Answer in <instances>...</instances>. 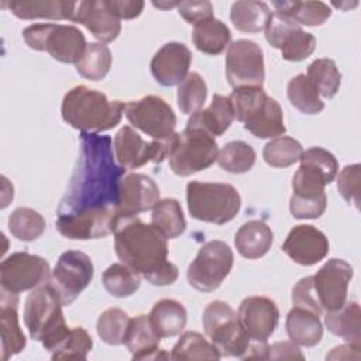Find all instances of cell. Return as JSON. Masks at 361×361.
Instances as JSON below:
<instances>
[{
	"mask_svg": "<svg viewBox=\"0 0 361 361\" xmlns=\"http://www.w3.org/2000/svg\"><path fill=\"white\" fill-rule=\"evenodd\" d=\"M111 138L80 131V149L68 189L58 206V217L117 209L126 168L114 161Z\"/></svg>",
	"mask_w": 361,
	"mask_h": 361,
	"instance_id": "6da1fadb",
	"label": "cell"
},
{
	"mask_svg": "<svg viewBox=\"0 0 361 361\" xmlns=\"http://www.w3.org/2000/svg\"><path fill=\"white\" fill-rule=\"evenodd\" d=\"M114 250L124 265L152 285H172L178 279V267L168 259L166 238L152 224L137 217L121 220L114 230Z\"/></svg>",
	"mask_w": 361,
	"mask_h": 361,
	"instance_id": "7a4b0ae2",
	"label": "cell"
},
{
	"mask_svg": "<svg viewBox=\"0 0 361 361\" xmlns=\"http://www.w3.org/2000/svg\"><path fill=\"white\" fill-rule=\"evenodd\" d=\"M124 109V102L109 100L104 93L79 85L63 96L61 114L65 123L79 131L102 133L120 123Z\"/></svg>",
	"mask_w": 361,
	"mask_h": 361,
	"instance_id": "3957f363",
	"label": "cell"
},
{
	"mask_svg": "<svg viewBox=\"0 0 361 361\" xmlns=\"http://www.w3.org/2000/svg\"><path fill=\"white\" fill-rule=\"evenodd\" d=\"M234 118L257 138H275L285 134L283 113L279 103L262 87L234 89L230 96Z\"/></svg>",
	"mask_w": 361,
	"mask_h": 361,
	"instance_id": "277c9868",
	"label": "cell"
},
{
	"mask_svg": "<svg viewBox=\"0 0 361 361\" xmlns=\"http://www.w3.org/2000/svg\"><path fill=\"white\" fill-rule=\"evenodd\" d=\"M62 302L51 285L47 282L32 289L24 303V324L32 340L41 341L49 351L52 345L68 331Z\"/></svg>",
	"mask_w": 361,
	"mask_h": 361,
	"instance_id": "5b68a950",
	"label": "cell"
},
{
	"mask_svg": "<svg viewBox=\"0 0 361 361\" xmlns=\"http://www.w3.org/2000/svg\"><path fill=\"white\" fill-rule=\"evenodd\" d=\"M189 214L200 221L224 224L231 221L241 207V196L230 183L192 180L186 185Z\"/></svg>",
	"mask_w": 361,
	"mask_h": 361,
	"instance_id": "8992f818",
	"label": "cell"
},
{
	"mask_svg": "<svg viewBox=\"0 0 361 361\" xmlns=\"http://www.w3.org/2000/svg\"><path fill=\"white\" fill-rule=\"evenodd\" d=\"M219 145L212 134L200 127L188 126L175 133L168 154L169 166L178 176H189L209 168L217 161Z\"/></svg>",
	"mask_w": 361,
	"mask_h": 361,
	"instance_id": "52a82bcc",
	"label": "cell"
},
{
	"mask_svg": "<svg viewBox=\"0 0 361 361\" xmlns=\"http://www.w3.org/2000/svg\"><path fill=\"white\" fill-rule=\"evenodd\" d=\"M25 44L34 51H45L62 63H75L86 49L83 32L75 25L32 24L23 31Z\"/></svg>",
	"mask_w": 361,
	"mask_h": 361,
	"instance_id": "ba28073f",
	"label": "cell"
},
{
	"mask_svg": "<svg viewBox=\"0 0 361 361\" xmlns=\"http://www.w3.org/2000/svg\"><path fill=\"white\" fill-rule=\"evenodd\" d=\"M203 329L220 357H238L245 354L250 338L244 333L237 312L223 300H214L203 310Z\"/></svg>",
	"mask_w": 361,
	"mask_h": 361,
	"instance_id": "9c48e42d",
	"label": "cell"
},
{
	"mask_svg": "<svg viewBox=\"0 0 361 361\" xmlns=\"http://www.w3.org/2000/svg\"><path fill=\"white\" fill-rule=\"evenodd\" d=\"M234 254L228 244L221 240H212L200 247L190 262L186 278L190 286L200 292L216 290L233 268Z\"/></svg>",
	"mask_w": 361,
	"mask_h": 361,
	"instance_id": "30bf717a",
	"label": "cell"
},
{
	"mask_svg": "<svg viewBox=\"0 0 361 361\" xmlns=\"http://www.w3.org/2000/svg\"><path fill=\"white\" fill-rule=\"evenodd\" d=\"M331 180L312 165L302 164L292 179L293 193L289 202L290 214L295 219H319L327 206L324 186Z\"/></svg>",
	"mask_w": 361,
	"mask_h": 361,
	"instance_id": "8fae6325",
	"label": "cell"
},
{
	"mask_svg": "<svg viewBox=\"0 0 361 361\" xmlns=\"http://www.w3.org/2000/svg\"><path fill=\"white\" fill-rule=\"evenodd\" d=\"M51 281L49 264L39 255L30 252H14L0 264L1 290L20 295L32 290Z\"/></svg>",
	"mask_w": 361,
	"mask_h": 361,
	"instance_id": "7c38bea8",
	"label": "cell"
},
{
	"mask_svg": "<svg viewBox=\"0 0 361 361\" xmlns=\"http://www.w3.org/2000/svg\"><path fill=\"white\" fill-rule=\"evenodd\" d=\"M226 78L233 89L262 87L265 79L264 54L250 39H238L227 47Z\"/></svg>",
	"mask_w": 361,
	"mask_h": 361,
	"instance_id": "4fadbf2b",
	"label": "cell"
},
{
	"mask_svg": "<svg viewBox=\"0 0 361 361\" xmlns=\"http://www.w3.org/2000/svg\"><path fill=\"white\" fill-rule=\"evenodd\" d=\"M124 114L131 126L158 141H166L175 134L176 116L161 97L148 94L126 103Z\"/></svg>",
	"mask_w": 361,
	"mask_h": 361,
	"instance_id": "5bb4252c",
	"label": "cell"
},
{
	"mask_svg": "<svg viewBox=\"0 0 361 361\" xmlns=\"http://www.w3.org/2000/svg\"><path fill=\"white\" fill-rule=\"evenodd\" d=\"M94 275L90 257L78 250H69L59 255L51 275V285L58 292L63 306H69L87 288Z\"/></svg>",
	"mask_w": 361,
	"mask_h": 361,
	"instance_id": "9a60e30c",
	"label": "cell"
},
{
	"mask_svg": "<svg viewBox=\"0 0 361 361\" xmlns=\"http://www.w3.org/2000/svg\"><path fill=\"white\" fill-rule=\"evenodd\" d=\"M172 137L166 141L154 140L147 142L131 126H124L118 130L113 141L114 157L118 165L126 169H137L149 161L161 164L168 158Z\"/></svg>",
	"mask_w": 361,
	"mask_h": 361,
	"instance_id": "2e32d148",
	"label": "cell"
},
{
	"mask_svg": "<svg viewBox=\"0 0 361 361\" xmlns=\"http://www.w3.org/2000/svg\"><path fill=\"white\" fill-rule=\"evenodd\" d=\"M265 39L274 48L281 49L282 58L290 62H300L316 49V38L293 21L272 13L267 25Z\"/></svg>",
	"mask_w": 361,
	"mask_h": 361,
	"instance_id": "e0dca14e",
	"label": "cell"
},
{
	"mask_svg": "<svg viewBox=\"0 0 361 361\" xmlns=\"http://www.w3.org/2000/svg\"><path fill=\"white\" fill-rule=\"evenodd\" d=\"M313 276V288L323 312L340 309L347 302L353 267L340 258L329 259Z\"/></svg>",
	"mask_w": 361,
	"mask_h": 361,
	"instance_id": "ac0fdd59",
	"label": "cell"
},
{
	"mask_svg": "<svg viewBox=\"0 0 361 361\" xmlns=\"http://www.w3.org/2000/svg\"><path fill=\"white\" fill-rule=\"evenodd\" d=\"M240 324L250 341L267 343L279 322V309L265 296H248L238 307Z\"/></svg>",
	"mask_w": 361,
	"mask_h": 361,
	"instance_id": "d6986e66",
	"label": "cell"
},
{
	"mask_svg": "<svg viewBox=\"0 0 361 361\" xmlns=\"http://www.w3.org/2000/svg\"><path fill=\"white\" fill-rule=\"evenodd\" d=\"M159 202V188L152 178L142 173L124 175L120 183L117 214L120 221L154 209Z\"/></svg>",
	"mask_w": 361,
	"mask_h": 361,
	"instance_id": "ffe728a7",
	"label": "cell"
},
{
	"mask_svg": "<svg viewBox=\"0 0 361 361\" xmlns=\"http://www.w3.org/2000/svg\"><path fill=\"white\" fill-rule=\"evenodd\" d=\"M120 219L117 209L86 212L71 217H56V230L71 240L103 238L114 233Z\"/></svg>",
	"mask_w": 361,
	"mask_h": 361,
	"instance_id": "44dd1931",
	"label": "cell"
},
{
	"mask_svg": "<svg viewBox=\"0 0 361 361\" xmlns=\"http://www.w3.org/2000/svg\"><path fill=\"white\" fill-rule=\"evenodd\" d=\"M329 240L312 224L295 226L282 244V251L296 264L310 267L329 254Z\"/></svg>",
	"mask_w": 361,
	"mask_h": 361,
	"instance_id": "7402d4cb",
	"label": "cell"
},
{
	"mask_svg": "<svg viewBox=\"0 0 361 361\" xmlns=\"http://www.w3.org/2000/svg\"><path fill=\"white\" fill-rule=\"evenodd\" d=\"M72 21L86 27L102 44L114 41L120 31V18L109 7L107 0H85L78 3Z\"/></svg>",
	"mask_w": 361,
	"mask_h": 361,
	"instance_id": "603a6c76",
	"label": "cell"
},
{
	"mask_svg": "<svg viewBox=\"0 0 361 361\" xmlns=\"http://www.w3.org/2000/svg\"><path fill=\"white\" fill-rule=\"evenodd\" d=\"M190 49L182 42L162 45L151 59V73L162 86L179 85L189 73Z\"/></svg>",
	"mask_w": 361,
	"mask_h": 361,
	"instance_id": "cb8c5ba5",
	"label": "cell"
},
{
	"mask_svg": "<svg viewBox=\"0 0 361 361\" xmlns=\"http://www.w3.org/2000/svg\"><path fill=\"white\" fill-rule=\"evenodd\" d=\"M159 341L161 337L154 331L147 314H138L130 320L124 344L131 353L133 360L169 358V354L159 348Z\"/></svg>",
	"mask_w": 361,
	"mask_h": 361,
	"instance_id": "d4e9b609",
	"label": "cell"
},
{
	"mask_svg": "<svg viewBox=\"0 0 361 361\" xmlns=\"http://www.w3.org/2000/svg\"><path fill=\"white\" fill-rule=\"evenodd\" d=\"M78 3L63 0H3L1 7L8 8L21 20H71Z\"/></svg>",
	"mask_w": 361,
	"mask_h": 361,
	"instance_id": "484cf974",
	"label": "cell"
},
{
	"mask_svg": "<svg viewBox=\"0 0 361 361\" xmlns=\"http://www.w3.org/2000/svg\"><path fill=\"white\" fill-rule=\"evenodd\" d=\"M18 296L1 290L0 300V334H1V360L7 361L21 353L27 344L25 336L18 323L17 313Z\"/></svg>",
	"mask_w": 361,
	"mask_h": 361,
	"instance_id": "4316f807",
	"label": "cell"
},
{
	"mask_svg": "<svg viewBox=\"0 0 361 361\" xmlns=\"http://www.w3.org/2000/svg\"><path fill=\"white\" fill-rule=\"evenodd\" d=\"M289 340L302 347H313L322 341L323 326L319 314L303 307L293 306L285 322Z\"/></svg>",
	"mask_w": 361,
	"mask_h": 361,
	"instance_id": "83f0119b",
	"label": "cell"
},
{
	"mask_svg": "<svg viewBox=\"0 0 361 361\" xmlns=\"http://www.w3.org/2000/svg\"><path fill=\"white\" fill-rule=\"evenodd\" d=\"M274 241L271 227L262 220H250L244 223L235 233L234 244L241 257L258 259L264 257Z\"/></svg>",
	"mask_w": 361,
	"mask_h": 361,
	"instance_id": "f1b7e54d",
	"label": "cell"
},
{
	"mask_svg": "<svg viewBox=\"0 0 361 361\" xmlns=\"http://www.w3.org/2000/svg\"><path fill=\"white\" fill-rule=\"evenodd\" d=\"M234 120V111L228 96L214 94L210 106L190 116L188 126L200 127L213 137H220L228 130Z\"/></svg>",
	"mask_w": 361,
	"mask_h": 361,
	"instance_id": "f546056e",
	"label": "cell"
},
{
	"mask_svg": "<svg viewBox=\"0 0 361 361\" xmlns=\"http://www.w3.org/2000/svg\"><path fill=\"white\" fill-rule=\"evenodd\" d=\"M324 324L334 336L350 344L361 345V310L358 302H345L340 309L326 312Z\"/></svg>",
	"mask_w": 361,
	"mask_h": 361,
	"instance_id": "4dcf8cb0",
	"label": "cell"
},
{
	"mask_svg": "<svg viewBox=\"0 0 361 361\" xmlns=\"http://www.w3.org/2000/svg\"><path fill=\"white\" fill-rule=\"evenodd\" d=\"M148 317L154 331L161 338H165L178 336L185 329L188 313L180 302L162 299L152 306Z\"/></svg>",
	"mask_w": 361,
	"mask_h": 361,
	"instance_id": "1f68e13d",
	"label": "cell"
},
{
	"mask_svg": "<svg viewBox=\"0 0 361 361\" xmlns=\"http://www.w3.org/2000/svg\"><path fill=\"white\" fill-rule=\"evenodd\" d=\"M275 14L282 16L298 25L317 27L327 21L331 8L323 1H274Z\"/></svg>",
	"mask_w": 361,
	"mask_h": 361,
	"instance_id": "d6a6232c",
	"label": "cell"
},
{
	"mask_svg": "<svg viewBox=\"0 0 361 361\" xmlns=\"http://www.w3.org/2000/svg\"><path fill=\"white\" fill-rule=\"evenodd\" d=\"M231 39L230 28L219 18L210 17L193 25L192 41L195 47L207 55H219L228 45Z\"/></svg>",
	"mask_w": 361,
	"mask_h": 361,
	"instance_id": "836d02e7",
	"label": "cell"
},
{
	"mask_svg": "<svg viewBox=\"0 0 361 361\" xmlns=\"http://www.w3.org/2000/svg\"><path fill=\"white\" fill-rule=\"evenodd\" d=\"M272 17V11L264 1H235L230 10L233 25L243 32L264 31Z\"/></svg>",
	"mask_w": 361,
	"mask_h": 361,
	"instance_id": "e575fe53",
	"label": "cell"
},
{
	"mask_svg": "<svg viewBox=\"0 0 361 361\" xmlns=\"http://www.w3.org/2000/svg\"><path fill=\"white\" fill-rule=\"evenodd\" d=\"M151 224L168 240L176 238L186 230V220L176 199L159 200L151 214Z\"/></svg>",
	"mask_w": 361,
	"mask_h": 361,
	"instance_id": "d590c367",
	"label": "cell"
},
{
	"mask_svg": "<svg viewBox=\"0 0 361 361\" xmlns=\"http://www.w3.org/2000/svg\"><path fill=\"white\" fill-rule=\"evenodd\" d=\"M93 347L90 334L83 327H72L48 351L52 360H86Z\"/></svg>",
	"mask_w": 361,
	"mask_h": 361,
	"instance_id": "8d00e7d4",
	"label": "cell"
},
{
	"mask_svg": "<svg viewBox=\"0 0 361 361\" xmlns=\"http://www.w3.org/2000/svg\"><path fill=\"white\" fill-rule=\"evenodd\" d=\"M75 66L76 72L85 79L102 80L111 68V52L106 44L90 42Z\"/></svg>",
	"mask_w": 361,
	"mask_h": 361,
	"instance_id": "74e56055",
	"label": "cell"
},
{
	"mask_svg": "<svg viewBox=\"0 0 361 361\" xmlns=\"http://www.w3.org/2000/svg\"><path fill=\"white\" fill-rule=\"evenodd\" d=\"M307 80L317 90L319 96L331 99L337 94L341 83V73L333 59L319 58L307 66Z\"/></svg>",
	"mask_w": 361,
	"mask_h": 361,
	"instance_id": "f35d334b",
	"label": "cell"
},
{
	"mask_svg": "<svg viewBox=\"0 0 361 361\" xmlns=\"http://www.w3.org/2000/svg\"><path fill=\"white\" fill-rule=\"evenodd\" d=\"M171 360L185 361V360H219L220 354L217 348L207 341L197 331H185L178 343L173 345Z\"/></svg>",
	"mask_w": 361,
	"mask_h": 361,
	"instance_id": "ab89813d",
	"label": "cell"
},
{
	"mask_svg": "<svg viewBox=\"0 0 361 361\" xmlns=\"http://www.w3.org/2000/svg\"><path fill=\"white\" fill-rule=\"evenodd\" d=\"M286 94L290 104L305 114H317L324 109L317 90L307 80L305 73H299L288 82Z\"/></svg>",
	"mask_w": 361,
	"mask_h": 361,
	"instance_id": "60d3db41",
	"label": "cell"
},
{
	"mask_svg": "<svg viewBox=\"0 0 361 361\" xmlns=\"http://www.w3.org/2000/svg\"><path fill=\"white\" fill-rule=\"evenodd\" d=\"M257 159L254 148L244 141L227 142L217 155V164L221 169L231 173L248 172Z\"/></svg>",
	"mask_w": 361,
	"mask_h": 361,
	"instance_id": "b9f144b4",
	"label": "cell"
},
{
	"mask_svg": "<svg viewBox=\"0 0 361 361\" xmlns=\"http://www.w3.org/2000/svg\"><path fill=\"white\" fill-rule=\"evenodd\" d=\"M8 230L20 241H34L45 231V219L31 207H17L8 217Z\"/></svg>",
	"mask_w": 361,
	"mask_h": 361,
	"instance_id": "7bdbcfd3",
	"label": "cell"
},
{
	"mask_svg": "<svg viewBox=\"0 0 361 361\" xmlns=\"http://www.w3.org/2000/svg\"><path fill=\"white\" fill-rule=\"evenodd\" d=\"M303 152L302 144L286 135H279L268 141L264 147V161L274 168H288L299 161Z\"/></svg>",
	"mask_w": 361,
	"mask_h": 361,
	"instance_id": "ee69618b",
	"label": "cell"
},
{
	"mask_svg": "<svg viewBox=\"0 0 361 361\" xmlns=\"http://www.w3.org/2000/svg\"><path fill=\"white\" fill-rule=\"evenodd\" d=\"M104 289L116 298H127L140 289V275L130 269L127 265L113 264L102 275Z\"/></svg>",
	"mask_w": 361,
	"mask_h": 361,
	"instance_id": "f6af8a7d",
	"label": "cell"
},
{
	"mask_svg": "<svg viewBox=\"0 0 361 361\" xmlns=\"http://www.w3.org/2000/svg\"><path fill=\"white\" fill-rule=\"evenodd\" d=\"M207 97V86L204 79L197 72H190L178 85V106L185 114H195L202 110Z\"/></svg>",
	"mask_w": 361,
	"mask_h": 361,
	"instance_id": "bcb514c9",
	"label": "cell"
},
{
	"mask_svg": "<svg viewBox=\"0 0 361 361\" xmlns=\"http://www.w3.org/2000/svg\"><path fill=\"white\" fill-rule=\"evenodd\" d=\"M130 320L131 319L124 310L118 307H109L97 319V334L109 345H121L124 344Z\"/></svg>",
	"mask_w": 361,
	"mask_h": 361,
	"instance_id": "7dc6e473",
	"label": "cell"
},
{
	"mask_svg": "<svg viewBox=\"0 0 361 361\" xmlns=\"http://www.w3.org/2000/svg\"><path fill=\"white\" fill-rule=\"evenodd\" d=\"M360 179H361L360 164L344 166L337 178V189L340 195L348 204H354L355 209H360Z\"/></svg>",
	"mask_w": 361,
	"mask_h": 361,
	"instance_id": "c3c4849f",
	"label": "cell"
},
{
	"mask_svg": "<svg viewBox=\"0 0 361 361\" xmlns=\"http://www.w3.org/2000/svg\"><path fill=\"white\" fill-rule=\"evenodd\" d=\"M299 161L302 164L312 165L316 169L322 171L331 182L334 180V178L338 172V162H337L336 157L330 151H327L322 147H312V148L303 151Z\"/></svg>",
	"mask_w": 361,
	"mask_h": 361,
	"instance_id": "681fc988",
	"label": "cell"
},
{
	"mask_svg": "<svg viewBox=\"0 0 361 361\" xmlns=\"http://www.w3.org/2000/svg\"><path fill=\"white\" fill-rule=\"evenodd\" d=\"M292 303L293 306L314 312L319 316L323 313L314 293L313 276H306L296 282V285L292 289Z\"/></svg>",
	"mask_w": 361,
	"mask_h": 361,
	"instance_id": "f907efd6",
	"label": "cell"
},
{
	"mask_svg": "<svg viewBox=\"0 0 361 361\" xmlns=\"http://www.w3.org/2000/svg\"><path fill=\"white\" fill-rule=\"evenodd\" d=\"M179 16L189 24H196L206 18L213 17V7L210 1H179L178 6Z\"/></svg>",
	"mask_w": 361,
	"mask_h": 361,
	"instance_id": "816d5d0a",
	"label": "cell"
},
{
	"mask_svg": "<svg viewBox=\"0 0 361 361\" xmlns=\"http://www.w3.org/2000/svg\"><path fill=\"white\" fill-rule=\"evenodd\" d=\"M305 360L303 353L292 341H276L268 345L267 360Z\"/></svg>",
	"mask_w": 361,
	"mask_h": 361,
	"instance_id": "f5cc1de1",
	"label": "cell"
},
{
	"mask_svg": "<svg viewBox=\"0 0 361 361\" xmlns=\"http://www.w3.org/2000/svg\"><path fill=\"white\" fill-rule=\"evenodd\" d=\"M109 7L120 20H131L141 14L144 8V1H127V0H107Z\"/></svg>",
	"mask_w": 361,
	"mask_h": 361,
	"instance_id": "db71d44e",
	"label": "cell"
},
{
	"mask_svg": "<svg viewBox=\"0 0 361 361\" xmlns=\"http://www.w3.org/2000/svg\"><path fill=\"white\" fill-rule=\"evenodd\" d=\"M360 350H361V345H355V344H344V345H338V347H334L331 350L330 354L326 355V358L329 360H337V358H360Z\"/></svg>",
	"mask_w": 361,
	"mask_h": 361,
	"instance_id": "11a10c76",
	"label": "cell"
},
{
	"mask_svg": "<svg viewBox=\"0 0 361 361\" xmlns=\"http://www.w3.org/2000/svg\"><path fill=\"white\" fill-rule=\"evenodd\" d=\"M155 7H158V8H171V7H176L178 6V3L176 1H169V3H161V1H158V3H152Z\"/></svg>",
	"mask_w": 361,
	"mask_h": 361,
	"instance_id": "9f6ffc18",
	"label": "cell"
}]
</instances>
